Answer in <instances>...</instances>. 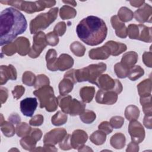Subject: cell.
<instances>
[{"label":"cell","instance_id":"obj_29","mask_svg":"<svg viewBox=\"0 0 152 152\" xmlns=\"http://www.w3.org/2000/svg\"><path fill=\"white\" fill-rule=\"evenodd\" d=\"M58 105L62 111L66 114H69L70 106L72 100V98L69 95H61L58 97Z\"/></svg>","mask_w":152,"mask_h":152},{"label":"cell","instance_id":"obj_43","mask_svg":"<svg viewBox=\"0 0 152 152\" xmlns=\"http://www.w3.org/2000/svg\"><path fill=\"white\" fill-rule=\"evenodd\" d=\"M81 121L87 124H90L93 122L96 118V115L95 112L90 110H85L84 112L80 115Z\"/></svg>","mask_w":152,"mask_h":152},{"label":"cell","instance_id":"obj_56","mask_svg":"<svg viewBox=\"0 0 152 152\" xmlns=\"http://www.w3.org/2000/svg\"><path fill=\"white\" fill-rule=\"evenodd\" d=\"M30 135L37 142L42 138V132L39 128H33V129H31Z\"/></svg>","mask_w":152,"mask_h":152},{"label":"cell","instance_id":"obj_37","mask_svg":"<svg viewBox=\"0 0 152 152\" xmlns=\"http://www.w3.org/2000/svg\"><path fill=\"white\" fill-rule=\"evenodd\" d=\"M151 95H149L145 97H140V103L142 106L143 112L145 115H151L152 114V107L151 102Z\"/></svg>","mask_w":152,"mask_h":152},{"label":"cell","instance_id":"obj_17","mask_svg":"<svg viewBox=\"0 0 152 152\" xmlns=\"http://www.w3.org/2000/svg\"><path fill=\"white\" fill-rule=\"evenodd\" d=\"M111 24L112 27L115 30L116 35L122 39L127 37V28L126 27L124 23L122 22L117 15H113L110 19Z\"/></svg>","mask_w":152,"mask_h":152},{"label":"cell","instance_id":"obj_51","mask_svg":"<svg viewBox=\"0 0 152 152\" xmlns=\"http://www.w3.org/2000/svg\"><path fill=\"white\" fill-rule=\"evenodd\" d=\"M25 92V88L21 85H17L14 87L13 90L12 91V94L13 97L18 100L21 97Z\"/></svg>","mask_w":152,"mask_h":152},{"label":"cell","instance_id":"obj_39","mask_svg":"<svg viewBox=\"0 0 152 152\" xmlns=\"http://www.w3.org/2000/svg\"><path fill=\"white\" fill-rule=\"evenodd\" d=\"M31 128L26 122H20L15 128V132L19 137H23L30 134Z\"/></svg>","mask_w":152,"mask_h":152},{"label":"cell","instance_id":"obj_63","mask_svg":"<svg viewBox=\"0 0 152 152\" xmlns=\"http://www.w3.org/2000/svg\"><path fill=\"white\" fill-rule=\"evenodd\" d=\"M62 2L65 4L71 5L73 7L77 6V2L75 1H62Z\"/></svg>","mask_w":152,"mask_h":152},{"label":"cell","instance_id":"obj_27","mask_svg":"<svg viewBox=\"0 0 152 152\" xmlns=\"http://www.w3.org/2000/svg\"><path fill=\"white\" fill-rule=\"evenodd\" d=\"M95 94V88L93 86H86L80 90V96L84 103H90L93 100Z\"/></svg>","mask_w":152,"mask_h":152},{"label":"cell","instance_id":"obj_52","mask_svg":"<svg viewBox=\"0 0 152 152\" xmlns=\"http://www.w3.org/2000/svg\"><path fill=\"white\" fill-rule=\"evenodd\" d=\"M43 116L42 115L38 114L31 118V119L29 121V124L31 126H39L42 125L43 122Z\"/></svg>","mask_w":152,"mask_h":152},{"label":"cell","instance_id":"obj_59","mask_svg":"<svg viewBox=\"0 0 152 152\" xmlns=\"http://www.w3.org/2000/svg\"><path fill=\"white\" fill-rule=\"evenodd\" d=\"M8 121L13 124L18 125L21 122V118L17 113H14L10 115V116L8 117Z\"/></svg>","mask_w":152,"mask_h":152},{"label":"cell","instance_id":"obj_13","mask_svg":"<svg viewBox=\"0 0 152 152\" xmlns=\"http://www.w3.org/2000/svg\"><path fill=\"white\" fill-rule=\"evenodd\" d=\"M17 72L15 68L11 64L0 66V84H5L9 80H15Z\"/></svg>","mask_w":152,"mask_h":152},{"label":"cell","instance_id":"obj_21","mask_svg":"<svg viewBox=\"0 0 152 152\" xmlns=\"http://www.w3.org/2000/svg\"><path fill=\"white\" fill-rule=\"evenodd\" d=\"M46 61L47 68L52 71H56L58 70L57 62V53L54 49H50L46 54Z\"/></svg>","mask_w":152,"mask_h":152},{"label":"cell","instance_id":"obj_4","mask_svg":"<svg viewBox=\"0 0 152 152\" xmlns=\"http://www.w3.org/2000/svg\"><path fill=\"white\" fill-rule=\"evenodd\" d=\"M0 3L12 6L28 14H32L50 8L56 4L55 1H36L34 2L26 1H5Z\"/></svg>","mask_w":152,"mask_h":152},{"label":"cell","instance_id":"obj_8","mask_svg":"<svg viewBox=\"0 0 152 152\" xmlns=\"http://www.w3.org/2000/svg\"><path fill=\"white\" fill-rule=\"evenodd\" d=\"M47 45L48 43L45 33L41 31L36 33L33 36V45L30 48L28 55L31 58H36L39 57Z\"/></svg>","mask_w":152,"mask_h":152},{"label":"cell","instance_id":"obj_45","mask_svg":"<svg viewBox=\"0 0 152 152\" xmlns=\"http://www.w3.org/2000/svg\"><path fill=\"white\" fill-rule=\"evenodd\" d=\"M2 54L6 55L7 56H12L17 52V48L14 42H11L8 44L5 45L1 48Z\"/></svg>","mask_w":152,"mask_h":152},{"label":"cell","instance_id":"obj_25","mask_svg":"<svg viewBox=\"0 0 152 152\" xmlns=\"http://www.w3.org/2000/svg\"><path fill=\"white\" fill-rule=\"evenodd\" d=\"M139 28V34L138 40L147 43H151L152 40L151 28L147 27L144 24H140L138 25Z\"/></svg>","mask_w":152,"mask_h":152},{"label":"cell","instance_id":"obj_6","mask_svg":"<svg viewBox=\"0 0 152 152\" xmlns=\"http://www.w3.org/2000/svg\"><path fill=\"white\" fill-rule=\"evenodd\" d=\"M58 8H51L48 12L37 15L30 23L31 34H36L40 30L46 29L52 24L58 16Z\"/></svg>","mask_w":152,"mask_h":152},{"label":"cell","instance_id":"obj_19","mask_svg":"<svg viewBox=\"0 0 152 152\" xmlns=\"http://www.w3.org/2000/svg\"><path fill=\"white\" fill-rule=\"evenodd\" d=\"M74 65L73 58L68 54H61L57 59L56 66L58 70L64 71L71 68Z\"/></svg>","mask_w":152,"mask_h":152},{"label":"cell","instance_id":"obj_15","mask_svg":"<svg viewBox=\"0 0 152 152\" xmlns=\"http://www.w3.org/2000/svg\"><path fill=\"white\" fill-rule=\"evenodd\" d=\"M88 139V135L82 129H76L71 135V144L74 149H78L84 145Z\"/></svg>","mask_w":152,"mask_h":152},{"label":"cell","instance_id":"obj_11","mask_svg":"<svg viewBox=\"0 0 152 152\" xmlns=\"http://www.w3.org/2000/svg\"><path fill=\"white\" fill-rule=\"evenodd\" d=\"M95 99L98 103L112 105L116 102L118 94L113 91H106L100 89L96 93Z\"/></svg>","mask_w":152,"mask_h":152},{"label":"cell","instance_id":"obj_23","mask_svg":"<svg viewBox=\"0 0 152 152\" xmlns=\"http://www.w3.org/2000/svg\"><path fill=\"white\" fill-rule=\"evenodd\" d=\"M85 107V103H84L83 102H80L77 99H72L69 108V114L72 116L80 115L84 112Z\"/></svg>","mask_w":152,"mask_h":152},{"label":"cell","instance_id":"obj_35","mask_svg":"<svg viewBox=\"0 0 152 152\" xmlns=\"http://www.w3.org/2000/svg\"><path fill=\"white\" fill-rule=\"evenodd\" d=\"M117 16L122 22H128L133 18L134 12L128 8L122 7L119 10Z\"/></svg>","mask_w":152,"mask_h":152},{"label":"cell","instance_id":"obj_34","mask_svg":"<svg viewBox=\"0 0 152 152\" xmlns=\"http://www.w3.org/2000/svg\"><path fill=\"white\" fill-rule=\"evenodd\" d=\"M90 140L94 144L97 145H102L106 140V134L99 129L93 132L90 137Z\"/></svg>","mask_w":152,"mask_h":152},{"label":"cell","instance_id":"obj_60","mask_svg":"<svg viewBox=\"0 0 152 152\" xmlns=\"http://www.w3.org/2000/svg\"><path fill=\"white\" fill-rule=\"evenodd\" d=\"M144 125L148 129H151V115H145L143 120Z\"/></svg>","mask_w":152,"mask_h":152},{"label":"cell","instance_id":"obj_42","mask_svg":"<svg viewBox=\"0 0 152 152\" xmlns=\"http://www.w3.org/2000/svg\"><path fill=\"white\" fill-rule=\"evenodd\" d=\"M36 76L31 71H25L22 76V82L24 84L28 86H34L36 81Z\"/></svg>","mask_w":152,"mask_h":152},{"label":"cell","instance_id":"obj_48","mask_svg":"<svg viewBox=\"0 0 152 152\" xmlns=\"http://www.w3.org/2000/svg\"><path fill=\"white\" fill-rule=\"evenodd\" d=\"M124 123V118L121 116H115L110 118V124L113 128H121Z\"/></svg>","mask_w":152,"mask_h":152},{"label":"cell","instance_id":"obj_28","mask_svg":"<svg viewBox=\"0 0 152 152\" xmlns=\"http://www.w3.org/2000/svg\"><path fill=\"white\" fill-rule=\"evenodd\" d=\"M1 130L2 132L4 135L7 137H12L15 132V128L13 124L11 122L4 121L3 115H1Z\"/></svg>","mask_w":152,"mask_h":152},{"label":"cell","instance_id":"obj_10","mask_svg":"<svg viewBox=\"0 0 152 152\" xmlns=\"http://www.w3.org/2000/svg\"><path fill=\"white\" fill-rule=\"evenodd\" d=\"M66 131L62 128H55L47 132L43 137L44 144H50L55 145L60 142L66 135Z\"/></svg>","mask_w":152,"mask_h":152},{"label":"cell","instance_id":"obj_12","mask_svg":"<svg viewBox=\"0 0 152 152\" xmlns=\"http://www.w3.org/2000/svg\"><path fill=\"white\" fill-rule=\"evenodd\" d=\"M152 8L150 5L147 4H144L141 8L138 9L134 12V17L141 24L148 22L151 23Z\"/></svg>","mask_w":152,"mask_h":152},{"label":"cell","instance_id":"obj_33","mask_svg":"<svg viewBox=\"0 0 152 152\" xmlns=\"http://www.w3.org/2000/svg\"><path fill=\"white\" fill-rule=\"evenodd\" d=\"M76 15V10L69 5H64L59 10V15L62 20L73 18Z\"/></svg>","mask_w":152,"mask_h":152},{"label":"cell","instance_id":"obj_22","mask_svg":"<svg viewBox=\"0 0 152 152\" xmlns=\"http://www.w3.org/2000/svg\"><path fill=\"white\" fill-rule=\"evenodd\" d=\"M138 58V56L137 52L134 51H129L128 52L125 53L123 55L120 62L130 69L137 63Z\"/></svg>","mask_w":152,"mask_h":152},{"label":"cell","instance_id":"obj_26","mask_svg":"<svg viewBox=\"0 0 152 152\" xmlns=\"http://www.w3.org/2000/svg\"><path fill=\"white\" fill-rule=\"evenodd\" d=\"M137 90L140 97L151 95V80L150 78L145 79L137 85Z\"/></svg>","mask_w":152,"mask_h":152},{"label":"cell","instance_id":"obj_2","mask_svg":"<svg viewBox=\"0 0 152 152\" xmlns=\"http://www.w3.org/2000/svg\"><path fill=\"white\" fill-rule=\"evenodd\" d=\"M76 32L82 42L90 46H96L105 40L107 28L102 19L90 15L80 21Z\"/></svg>","mask_w":152,"mask_h":152},{"label":"cell","instance_id":"obj_61","mask_svg":"<svg viewBox=\"0 0 152 152\" xmlns=\"http://www.w3.org/2000/svg\"><path fill=\"white\" fill-rule=\"evenodd\" d=\"M130 4L134 7H141L144 3V1H129Z\"/></svg>","mask_w":152,"mask_h":152},{"label":"cell","instance_id":"obj_20","mask_svg":"<svg viewBox=\"0 0 152 152\" xmlns=\"http://www.w3.org/2000/svg\"><path fill=\"white\" fill-rule=\"evenodd\" d=\"M104 45L110 49L111 55L114 56L121 54L127 49V46L125 44L113 40L108 41Z\"/></svg>","mask_w":152,"mask_h":152},{"label":"cell","instance_id":"obj_46","mask_svg":"<svg viewBox=\"0 0 152 152\" xmlns=\"http://www.w3.org/2000/svg\"><path fill=\"white\" fill-rule=\"evenodd\" d=\"M139 34V28L138 25L131 24L127 27V35L129 39L138 40Z\"/></svg>","mask_w":152,"mask_h":152},{"label":"cell","instance_id":"obj_41","mask_svg":"<svg viewBox=\"0 0 152 152\" xmlns=\"http://www.w3.org/2000/svg\"><path fill=\"white\" fill-rule=\"evenodd\" d=\"M129 69H130L124 65L121 62H118L114 66L115 72L116 76L120 78H126L128 75Z\"/></svg>","mask_w":152,"mask_h":152},{"label":"cell","instance_id":"obj_32","mask_svg":"<svg viewBox=\"0 0 152 152\" xmlns=\"http://www.w3.org/2000/svg\"><path fill=\"white\" fill-rule=\"evenodd\" d=\"M140 110L138 107L135 105H129L125 110V116L128 121H131L137 120L140 116Z\"/></svg>","mask_w":152,"mask_h":152},{"label":"cell","instance_id":"obj_3","mask_svg":"<svg viewBox=\"0 0 152 152\" xmlns=\"http://www.w3.org/2000/svg\"><path fill=\"white\" fill-rule=\"evenodd\" d=\"M106 64L100 62L91 64L81 69H74L73 77L75 83L88 81L89 83L96 84L97 79L106 69Z\"/></svg>","mask_w":152,"mask_h":152},{"label":"cell","instance_id":"obj_7","mask_svg":"<svg viewBox=\"0 0 152 152\" xmlns=\"http://www.w3.org/2000/svg\"><path fill=\"white\" fill-rule=\"evenodd\" d=\"M96 85L102 90L113 91L118 94L122 91L121 83L116 79H113L107 74H102L97 79Z\"/></svg>","mask_w":152,"mask_h":152},{"label":"cell","instance_id":"obj_24","mask_svg":"<svg viewBox=\"0 0 152 152\" xmlns=\"http://www.w3.org/2000/svg\"><path fill=\"white\" fill-rule=\"evenodd\" d=\"M126 138L124 134L117 132L110 139V145L116 149H122L125 145Z\"/></svg>","mask_w":152,"mask_h":152},{"label":"cell","instance_id":"obj_16","mask_svg":"<svg viewBox=\"0 0 152 152\" xmlns=\"http://www.w3.org/2000/svg\"><path fill=\"white\" fill-rule=\"evenodd\" d=\"M111 55L110 49L105 45L101 47L91 49L88 52L89 58L91 59L104 60Z\"/></svg>","mask_w":152,"mask_h":152},{"label":"cell","instance_id":"obj_57","mask_svg":"<svg viewBox=\"0 0 152 152\" xmlns=\"http://www.w3.org/2000/svg\"><path fill=\"white\" fill-rule=\"evenodd\" d=\"M8 97V91L7 88L1 87L0 88V100L1 103L3 104L6 102Z\"/></svg>","mask_w":152,"mask_h":152},{"label":"cell","instance_id":"obj_38","mask_svg":"<svg viewBox=\"0 0 152 152\" xmlns=\"http://www.w3.org/2000/svg\"><path fill=\"white\" fill-rule=\"evenodd\" d=\"M144 74V70L140 65H134L130 68L128 77L131 81H135Z\"/></svg>","mask_w":152,"mask_h":152},{"label":"cell","instance_id":"obj_36","mask_svg":"<svg viewBox=\"0 0 152 152\" xmlns=\"http://www.w3.org/2000/svg\"><path fill=\"white\" fill-rule=\"evenodd\" d=\"M67 114L58 111L51 118V122L55 126H61L65 124L67 121Z\"/></svg>","mask_w":152,"mask_h":152},{"label":"cell","instance_id":"obj_55","mask_svg":"<svg viewBox=\"0 0 152 152\" xmlns=\"http://www.w3.org/2000/svg\"><path fill=\"white\" fill-rule=\"evenodd\" d=\"M142 61L144 64L149 68H151L152 66V59H151V52H145L142 55Z\"/></svg>","mask_w":152,"mask_h":152},{"label":"cell","instance_id":"obj_5","mask_svg":"<svg viewBox=\"0 0 152 152\" xmlns=\"http://www.w3.org/2000/svg\"><path fill=\"white\" fill-rule=\"evenodd\" d=\"M40 102V107H45L46 111L53 112L55 111L58 106V98L54 95L53 88L49 85L43 86L33 91Z\"/></svg>","mask_w":152,"mask_h":152},{"label":"cell","instance_id":"obj_9","mask_svg":"<svg viewBox=\"0 0 152 152\" xmlns=\"http://www.w3.org/2000/svg\"><path fill=\"white\" fill-rule=\"evenodd\" d=\"M128 132L132 141L137 144L141 142L145 138L144 128L142 124L137 120L130 121L128 125Z\"/></svg>","mask_w":152,"mask_h":152},{"label":"cell","instance_id":"obj_18","mask_svg":"<svg viewBox=\"0 0 152 152\" xmlns=\"http://www.w3.org/2000/svg\"><path fill=\"white\" fill-rule=\"evenodd\" d=\"M16 48L17 52L21 56H26L28 54L30 47L28 39L25 37H19L16 38L14 41Z\"/></svg>","mask_w":152,"mask_h":152},{"label":"cell","instance_id":"obj_62","mask_svg":"<svg viewBox=\"0 0 152 152\" xmlns=\"http://www.w3.org/2000/svg\"><path fill=\"white\" fill-rule=\"evenodd\" d=\"M78 151H93V150L90 148L88 146L83 145L78 148Z\"/></svg>","mask_w":152,"mask_h":152},{"label":"cell","instance_id":"obj_53","mask_svg":"<svg viewBox=\"0 0 152 152\" xmlns=\"http://www.w3.org/2000/svg\"><path fill=\"white\" fill-rule=\"evenodd\" d=\"M99 129L104 132L106 135L110 134L113 131V128L111 126L110 122L107 121H103L101 122L98 126Z\"/></svg>","mask_w":152,"mask_h":152},{"label":"cell","instance_id":"obj_49","mask_svg":"<svg viewBox=\"0 0 152 152\" xmlns=\"http://www.w3.org/2000/svg\"><path fill=\"white\" fill-rule=\"evenodd\" d=\"M71 135L70 134H66L64 139L59 142V147L63 150H69L72 148L71 144Z\"/></svg>","mask_w":152,"mask_h":152},{"label":"cell","instance_id":"obj_31","mask_svg":"<svg viewBox=\"0 0 152 152\" xmlns=\"http://www.w3.org/2000/svg\"><path fill=\"white\" fill-rule=\"evenodd\" d=\"M37 141L29 134L23 137L20 141V145L26 150L33 151L35 148Z\"/></svg>","mask_w":152,"mask_h":152},{"label":"cell","instance_id":"obj_30","mask_svg":"<svg viewBox=\"0 0 152 152\" xmlns=\"http://www.w3.org/2000/svg\"><path fill=\"white\" fill-rule=\"evenodd\" d=\"M74 83L69 78H64L59 84V91L60 95H66L70 93L74 87Z\"/></svg>","mask_w":152,"mask_h":152},{"label":"cell","instance_id":"obj_1","mask_svg":"<svg viewBox=\"0 0 152 152\" xmlns=\"http://www.w3.org/2000/svg\"><path fill=\"white\" fill-rule=\"evenodd\" d=\"M27 27V20L18 10L11 7L4 10L0 14V45L12 42Z\"/></svg>","mask_w":152,"mask_h":152},{"label":"cell","instance_id":"obj_44","mask_svg":"<svg viewBox=\"0 0 152 152\" xmlns=\"http://www.w3.org/2000/svg\"><path fill=\"white\" fill-rule=\"evenodd\" d=\"M50 81L49 78L45 74H39L37 76L36 81L34 86L36 89L40 88L43 86L49 85Z\"/></svg>","mask_w":152,"mask_h":152},{"label":"cell","instance_id":"obj_54","mask_svg":"<svg viewBox=\"0 0 152 152\" xmlns=\"http://www.w3.org/2000/svg\"><path fill=\"white\" fill-rule=\"evenodd\" d=\"M57 151L58 149L55 148L53 145L50 144H44L43 147H38L35 148V149L33 151Z\"/></svg>","mask_w":152,"mask_h":152},{"label":"cell","instance_id":"obj_47","mask_svg":"<svg viewBox=\"0 0 152 152\" xmlns=\"http://www.w3.org/2000/svg\"><path fill=\"white\" fill-rule=\"evenodd\" d=\"M46 42L48 45L52 46H55L57 45L59 41L58 36L56 33H55L53 31L48 33L46 35Z\"/></svg>","mask_w":152,"mask_h":152},{"label":"cell","instance_id":"obj_58","mask_svg":"<svg viewBox=\"0 0 152 152\" xmlns=\"http://www.w3.org/2000/svg\"><path fill=\"white\" fill-rule=\"evenodd\" d=\"M139 151V146L137 143L131 141L130 142L126 149V151L127 152H137Z\"/></svg>","mask_w":152,"mask_h":152},{"label":"cell","instance_id":"obj_14","mask_svg":"<svg viewBox=\"0 0 152 152\" xmlns=\"http://www.w3.org/2000/svg\"><path fill=\"white\" fill-rule=\"evenodd\" d=\"M37 106L36 98L27 97L20 102V110L22 113L27 117H31Z\"/></svg>","mask_w":152,"mask_h":152},{"label":"cell","instance_id":"obj_50","mask_svg":"<svg viewBox=\"0 0 152 152\" xmlns=\"http://www.w3.org/2000/svg\"><path fill=\"white\" fill-rule=\"evenodd\" d=\"M66 30V23L64 21L59 22L54 27L53 32L56 33L58 36H62L64 34Z\"/></svg>","mask_w":152,"mask_h":152},{"label":"cell","instance_id":"obj_40","mask_svg":"<svg viewBox=\"0 0 152 152\" xmlns=\"http://www.w3.org/2000/svg\"><path fill=\"white\" fill-rule=\"evenodd\" d=\"M70 50L75 56L81 57L84 56L86 49L82 43L75 41L70 45Z\"/></svg>","mask_w":152,"mask_h":152}]
</instances>
